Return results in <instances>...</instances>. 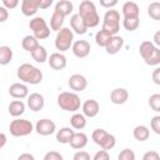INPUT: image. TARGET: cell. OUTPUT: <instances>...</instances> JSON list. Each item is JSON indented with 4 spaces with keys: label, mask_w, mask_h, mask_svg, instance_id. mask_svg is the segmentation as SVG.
Wrapping results in <instances>:
<instances>
[{
    "label": "cell",
    "mask_w": 160,
    "mask_h": 160,
    "mask_svg": "<svg viewBox=\"0 0 160 160\" xmlns=\"http://www.w3.org/2000/svg\"><path fill=\"white\" fill-rule=\"evenodd\" d=\"M16 75L20 79V81H22L25 84H30V85H38L42 81L41 70L31 64H28V62L21 64L18 68Z\"/></svg>",
    "instance_id": "1"
},
{
    "label": "cell",
    "mask_w": 160,
    "mask_h": 160,
    "mask_svg": "<svg viewBox=\"0 0 160 160\" xmlns=\"http://www.w3.org/2000/svg\"><path fill=\"white\" fill-rule=\"evenodd\" d=\"M79 14L82 16V19L85 20L86 25L89 29L91 28H96L100 22V16L98 14L96 6L92 1L90 0H82L79 5Z\"/></svg>",
    "instance_id": "2"
},
{
    "label": "cell",
    "mask_w": 160,
    "mask_h": 160,
    "mask_svg": "<svg viewBox=\"0 0 160 160\" xmlns=\"http://www.w3.org/2000/svg\"><path fill=\"white\" fill-rule=\"evenodd\" d=\"M58 105L65 111L76 112L82 104H81V100L76 92L62 91L58 95Z\"/></svg>",
    "instance_id": "3"
},
{
    "label": "cell",
    "mask_w": 160,
    "mask_h": 160,
    "mask_svg": "<svg viewBox=\"0 0 160 160\" xmlns=\"http://www.w3.org/2000/svg\"><path fill=\"white\" fill-rule=\"evenodd\" d=\"M9 130L10 134L15 138H21V136H26L30 135L34 130V125L30 120L26 119H20L16 118L15 120H12L9 125Z\"/></svg>",
    "instance_id": "4"
},
{
    "label": "cell",
    "mask_w": 160,
    "mask_h": 160,
    "mask_svg": "<svg viewBox=\"0 0 160 160\" xmlns=\"http://www.w3.org/2000/svg\"><path fill=\"white\" fill-rule=\"evenodd\" d=\"M74 44V31L70 28H62L56 32L55 36V48L60 52L68 51Z\"/></svg>",
    "instance_id": "5"
},
{
    "label": "cell",
    "mask_w": 160,
    "mask_h": 160,
    "mask_svg": "<svg viewBox=\"0 0 160 160\" xmlns=\"http://www.w3.org/2000/svg\"><path fill=\"white\" fill-rule=\"evenodd\" d=\"M29 26L32 30V35L36 36L39 40H44L50 36V28L48 26L45 19L41 16H34L30 20Z\"/></svg>",
    "instance_id": "6"
},
{
    "label": "cell",
    "mask_w": 160,
    "mask_h": 160,
    "mask_svg": "<svg viewBox=\"0 0 160 160\" xmlns=\"http://www.w3.org/2000/svg\"><path fill=\"white\" fill-rule=\"evenodd\" d=\"M102 29L116 35L120 29V14L116 10H108L102 19Z\"/></svg>",
    "instance_id": "7"
},
{
    "label": "cell",
    "mask_w": 160,
    "mask_h": 160,
    "mask_svg": "<svg viewBox=\"0 0 160 160\" xmlns=\"http://www.w3.org/2000/svg\"><path fill=\"white\" fill-rule=\"evenodd\" d=\"M35 130L41 136H49L56 130V124L50 119H40L35 124Z\"/></svg>",
    "instance_id": "8"
},
{
    "label": "cell",
    "mask_w": 160,
    "mask_h": 160,
    "mask_svg": "<svg viewBox=\"0 0 160 160\" xmlns=\"http://www.w3.org/2000/svg\"><path fill=\"white\" fill-rule=\"evenodd\" d=\"M68 85L71 90H74L75 92H81L86 89L88 86V80L84 75L81 74H72L69 80H68Z\"/></svg>",
    "instance_id": "9"
},
{
    "label": "cell",
    "mask_w": 160,
    "mask_h": 160,
    "mask_svg": "<svg viewBox=\"0 0 160 160\" xmlns=\"http://www.w3.org/2000/svg\"><path fill=\"white\" fill-rule=\"evenodd\" d=\"M71 50H72V54L76 58L82 59V58H86L90 54L91 46H90V42L86 41V40H76V41H74V44L71 46Z\"/></svg>",
    "instance_id": "10"
},
{
    "label": "cell",
    "mask_w": 160,
    "mask_h": 160,
    "mask_svg": "<svg viewBox=\"0 0 160 160\" xmlns=\"http://www.w3.org/2000/svg\"><path fill=\"white\" fill-rule=\"evenodd\" d=\"M70 26H71V30L75 34H79V35H84L88 31V29H89L86 22H85V20L82 19V16L79 12L71 15V18H70Z\"/></svg>",
    "instance_id": "11"
},
{
    "label": "cell",
    "mask_w": 160,
    "mask_h": 160,
    "mask_svg": "<svg viewBox=\"0 0 160 160\" xmlns=\"http://www.w3.org/2000/svg\"><path fill=\"white\" fill-rule=\"evenodd\" d=\"M48 64L51 69L54 70H62L66 68V64H68V60H66V56L62 54V52H52L49 59H48Z\"/></svg>",
    "instance_id": "12"
},
{
    "label": "cell",
    "mask_w": 160,
    "mask_h": 160,
    "mask_svg": "<svg viewBox=\"0 0 160 160\" xmlns=\"http://www.w3.org/2000/svg\"><path fill=\"white\" fill-rule=\"evenodd\" d=\"M41 6V0H22L21 1V12L25 16H34Z\"/></svg>",
    "instance_id": "13"
},
{
    "label": "cell",
    "mask_w": 160,
    "mask_h": 160,
    "mask_svg": "<svg viewBox=\"0 0 160 160\" xmlns=\"http://www.w3.org/2000/svg\"><path fill=\"white\" fill-rule=\"evenodd\" d=\"M9 95L14 99H24L29 96V89L22 82H14L9 88Z\"/></svg>",
    "instance_id": "14"
},
{
    "label": "cell",
    "mask_w": 160,
    "mask_h": 160,
    "mask_svg": "<svg viewBox=\"0 0 160 160\" xmlns=\"http://www.w3.org/2000/svg\"><path fill=\"white\" fill-rule=\"evenodd\" d=\"M81 110L86 118H95L100 111V105L96 100L89 99L81 105Z\"/></svg>",
    "instance_id": "15"
},
{
    "label": "cell",
    "mask_w": 160,
    "mask_h": 160,
    "mask_svg": "<svg viewBox=\"0 0 160 160\" xmlns=\"http://www.w3.org/2000/svg\"><path fill=\"white\" fill-rule=\"evenodd\" d=\"M45 105V99L41 94L39 92H32L28 96V106L30 108V110L32 111H40L42 110Z\"/></svg>",
    "instance_id": "16"
},
{
    "label": "cell",
    "mask_w": 160,
    "mask_h": 160,
    "mask_svg": "<svg viewBox=\"0 0 160 160\" xmlns=\"http://www.w3.org/2000/svg\"><path fill=\"white\" fill-rule=\"evenodd\" d=\"M128 99H129V92L124 88H116L110 94V101L115 105H122L128 101Z\"/></svg>",
    "instance_id": "17"
},
{
    "label": "cell",
    "mask_w": 160,
    "mask_h": 160,
    "mask_svg": "<svg viewBox=\"0 0 160 160\" xmlns=\"http://www.w3.org/2000/svg\"><path fill=\"white\" fill-rule=\"evenodd\" d=\"M122 46H124V39L121 36H119V35H112V38L110 39L109 44L105 46V50H106L108 54L115 55L122 49Z\"/></svg>",
    "instance_id": "18"
},
{
    "label": "cell",
    "mask_w": 160,
    "mask_h": 160,
    "mask_svg": "<svg viewBox=\"0 0 160 160\" xmlns=\"http://www.w3.org/2000/svg\"><path fill=\"white\" fill-rule=\"evenodd\" d=\"M124 18H139L140 15V8L135 1H126L122 5L121 9Z\"/></svg>",
    "instance_id": "19"
},
{
    "label": "cell",
    "mask_w": 160,
    "mask_h": 160,
    "mask_svg": "<svg viewBox=\"0 0 160 160\" xmlns=\"http://www.w3.org/2000/svg\"><path fill=\"white\" fill-rule=\"evenodd\" d=\"M88 135L79 131V132H74L72 135V139L70 141V146L72 149H76V150H80V149H84L86 145H88Z\"/></svg>",
    "instance_id": "20"
},
{
    "label": "cell",
    "mask_w": 160,
    "mask_h": 160,
    "mask_svg": "<svg viewBox=\"0 0 160 160\" xmlns=\"http://www.w3.org/2000/svg\"><path fill=\"white\" fill-rule=\"evenodd\" d=\"M74 132L75 131L71 128H68V126L61 128L56 132V140H58V142H60V144H70Z\"/></svg>",
    "instance_id": "21"
},
{
    "label": "cell",
    "mask_w": 160,
    "mask_h": 160,
    "mask_svg": "<svg viewBox=\"0 0 160 160\" xmlns=\"http://www.w3.org/2000/svg\"><path fill=\"white\" fill-rule=\"evenodd\" d=\"M39 45H40L39 44V39L36 36H34V35H26L21 40V46L28 52H32Z\"/></svg>",
    "instance_id": "22"
},
{
    "label": "cell",
    "mask_w": 160,
    "mask_h": 160,
    "mask_svg": "<svg viewBox=\"0 0 160 160\" xmlns=\"http://www.w3.org/2000/svg\"><path fill=\"white\" fill-rule=\"evenodd\" d=\"M9 114L14 118H19L21 116L24 112H25V104L19 99V100H12L10 104H9Z\"/></svg>",
    "instance_id": "23"
},
{
    "label": "cell",
    "mask_w": 160,
    "mask_h": 160,
    "mask_svg": "<svg viewBox=\"0 0 160 160\" xmlns=\"http://www.w3.org/2000/svg\"><path fill=\"white\" fill-rule=\"evenodd\" d=\"M72 10H74V5H72V2L69 1V0H60V1H58L56 5H55V11L60 12V14L64 15L65 18H66L68 15H70V14L72 12Z\"/></svg>",
    "instance_id": "24"
},
{
    "label": "cell",
    "mask_w": 160,
    "mask_h": 160,
    "mask_svg": "<svg viewBox=\"0 0 160 160\" xmlns=\"http://www.w3.org/2000/svg\"><path fill=\"white\" fill-rule=\"evenodd\" d=\"M132 135H134V138H135L138 141H141V142H142V141H146V140L149 139V136H150V130H149V128L145 126V125H138V126L134 128Z\"/></svg>",
    "instance_id": "25"
},
{
    "label": "cell",
    "mask_w": 160,
    "mask_h": 160,
    "mask_svg": "<svg viewBox=\"0 0 160 160\" xmlns=\"http://www.w3.org/2000/svg\"><path fill=\"white\" fill-rule=\"evenodd\" d=\"M64 19H65L64 15H61L60 12H58V11L54 10V12H52V15L50 18V29L54 30V31H56V32L59 30H61L62 29V25H64Z\"/></svg>",
    "instance_id": "26"
},
{
    "label": "cell",
    "mask_w": 160,
    "mask_h": 160,
    "mask_svg": "<svg viewBox=\"0 0 160 160\" xmlns=\"http://www.w3.org/2000/svg\"><path fill=\"white\" fill-rule=\"evenodd\" d=\"M70 125L72 129L75 130H81L86 126V116L84 114H79L75 112L71 118H70Z\"/></svg>",
    "instance_id": "27"
},
{
    "label": "cell",
    "mask_w": 160,
    "mask_h": 160,
    "mask_svg": "<svg viewBox=\"0 0 160 160\" xmlns=\"http://www.w3.org/2000/svg\"><path fill=\"white\" fill-rule=\"evenodd\" d=\"M111 38H112V35H111L109 31H106V30H104V29L101 28V30H99V31L95 34V42H96L99 46L105 48V46L109 44V41H110Z\"/></svg>",
    "instance_id": "28"
},
{
    "label": "cell",
    "mask_w": 160,
    "mask_h": 160,
    "mask_svg": "<svg viewBox=\"0 0 160 160\" xmlns=\"http://www.w3.org/2000/svg\"><path fill=\"white\" fill-rule=\"evenodd\" d=\"M30 54H31V58H32L36 62H40V64L48 61V59H49L48 51H46V49H45L42 45H39V46H38L32 52H30Z\"/></svg>",
    "instance_id": "29"
},
{
    "label": "cell",
    "mask_w": 160,
    "mask_h": 160,
    "mask_svg": "<svg viewBox=\"0 0 160 160\" xmlns=\"http://www.w3.org/2000/svg\"><path fill=\"white\" fill-rule=\"evenodd\" d=\"M156 48V45L154 44V41H149V40H145V41H142L141 44H140V46H139V52H140V56L142 58V60L146 58V56H149L151 52H152V50Z\"/></svg>",
    "instance_id": "30"
},
{
    "label": "cell",
    "mask_w": 160,
    "mask_h": 160,
    "mask_svg": "<svg viewBox=\"0 0 160 160\" xmlns=\"http://www.w3.org/2000/svg\"><path fill=\"white\" fill-rule=\"evenodd\" d=\"M12 60V50L10 46L2 45L0 46V64L1 65H8Z\"/></svg>",
    "instance_id": "31"
},
{
    "label": "cell",
    "mask_w": 160,
    "mask_h": 160,
    "mask_svg": "<svg viewBox=\"0 0 160 160\" xmlns=\"http://www.w3.org/2000/svg\"><path fill=\"white\" fill-rule=\"evenodd\" d=\"M144 61H145L146 65L158 66V65L160 64V48L156 46V48L152 50V52H151L149 56H146V58L144 59Z\"/></svg>",
    "instance_id": "32"
},
{
    "label": "cell",
    "mask_w": 160,
    "mask_h": 160,
    "mask_svg": "<svg viewBox=\"0 0 160 160\" xmlns=\"http://www.w3.org/2000/svg\"><path fill=\"white\" fill-rule=\"evenodd\" d=\"M140 25L139 18H124L122 19V26L128 31H135Z\"/></svg>",
    "instance_id": "33"
},
{
    "label": "cell",
    "mask_w": 160,
    "mask_h": 160,
    "mask_svg": "<svg viewBox=\"0 0 160 160\" xmlns=\"http://www.w3.org/2000/svg\"><path fill=\"white\" fill-rule=\"evenodd\" d=\"M116 144V138L112 135V134H109L106 132V135L104 136V139L101 140V142L99 144V146L101 149H105V150H111Z\"/></svg>",
    "instance_id": "34"
},
{
    "label": "cell",
    "mask_w": 160,
    "mask_h": 160,
    "mask_svg": "<svg viewBox=\"0 0 160 160\" xmlns=\"http://www.w3.org/2000/svg\"><path fill=\"white\" fill-rule=\"evenodd\" d=\"M148 15L152 20H160V2H150V5L148 6Z\"/></svg>",
    "instance_id": "35"
},
{
    "label": "cell",
    "mask_w": 160,
    "mask_h": 160,
    "mask_svg": "<svg viewBox=\"0 0 160 160\" xmlns=\"http://www.w3.org/2000/svg\"><path fill=\"white\" fill-rule=\"evenodd\" d=\"M149 106L156 111L160 112V94H152L149 98Z\"/></svg>",
    "instance_id": "36"
},
{
    "label": "cell",
    "mask_w": 160,
    "mask_h": 160,
    "mask_svg": "<svg viewBox=\"0 0 160 160\" xmlns=\"http://www.w3.org/2000/svg\"><path fill=\"white\" fill-rule=\"evenodd\" d=\"M106 130H104V129H95L94 131H92V134H91V139H92V141L96 144V145H99L100 142H101V140L104 139V136L106 135Z\"/></svg>",
    "instance_id": "37"
},
{
    "label": "cell",
    "mask_w": 160,
    "mask_h": 160,
    "mask_svg": "<svg viewBox=\"0 0 160 160\" xmlns=\"http://www.w3.org/2000/svg\"><path fill=\"white\" fill-rule=\"evenodd\" d=\"M119 160H135V152L131 149H124L118 155Z\"/></svg>",
    "instance_id": "38"
},
{
    "label": "cell",
    "mask_w": 160,
    "mask_h": 160,
    "mask_svg": "<svg viewBox=\"0 0 160 160\" xmlns=\"http://www.w3.org/2000/svg\"><path fill=\"white\" fill-rule=\"evenodd\" d=\"M150 126H151V130H152L155 134L160 135V115H155V116L151 118V120H150Z\"/></svg>",
    "instance_id": "39"
},
{
    "label": "cell",
    "mask_w": 160,
    "mask_h": 160,
    "mask_svg": "<svg viewBox=\"0 0 160 160\" xmlns=\"http://www.w3.org/2000/svg\"><path fill=\"white\" fill-rule=\"evenodd\" d=\"M44 160H62V155L58 151H49L44 155Z\"/></svg>",
    "instance_id": "40"
},
{
    "label": "cell",
    "mask_w": 160,
    "mask_h": 160,
    "mask_svg": "<svg viewBox=\"0 0 160 160\" xmlns=\"http://www.w3.org/2000/svg\"><path fill=\"white\" fill-rule=\"evenodd\" d=\"M92 159H94V160H109V159H110V155H109L108 150L102 149V150H99V151L94 155Z\"/></svg>",
    "instance_id": "41"
},
{
    "label": "cell",
    "mask_w": 160,
    "mask_h": 160,
    "mask_svg": "<svg viewBox=\"0 0 160 160\" xmlns=\"http://www.w3.org/2000/svg\"><path fill=\"white\" fill-rule=\"evenodd\" d=\"M72 159L74 160H90V154L84 151V150H79L78 152L74 154Z\"/></svg>",
    "instance_id": "42"
},
{
    "label": "cell",
    "mask_w": 160,
    "mask_h": 160,
    "mask_svg": "<svg viewBox=\"0 0 160 160\" xmlns=\"http://www.w3.org/2000/svg\"><path fill=\"white\" fill-rule=\"evenodd\" d=\"M160 159V154L151 150V151H148L142 155V160H159Z\"/></svg>",
    "instance_id": "43"
},
{
    "label": "cell",
    "mask_w": 160,
    "mask_h": 160,
    "mask_svg": "<svg viewBox=\"0 0 160 160\" xmlns=\"http://www.w3.org/2000/svg\"><path fill=\"white\" fill-rule=\"evenodd\" d=\"M1 1H2V5L9 10L15 9L20 2V0H1Z\"/></svg>",
    "instance_id": "44"
},
{
    "label": "cell",
    "mask_w": 160,
    "mask_h": 160,
    "mask_svg": "<svg viewBox=\"0 0 160 160\" xmlns=\"http://www.w3.org/2000/svg\"><path fill=\"white\" fill-rule=\"evenodd\" d=\"M99 1H100V5L106 9H112L119 2V0H99Z\"/></svg>",
    "instance_id": "45"
},
{
    "label": "cell",
    "mask_w": 160,
    "mask_h": 160,
    "mask_svg": "<svg viewBox=\"0 0 160 160\" xmlns=\"http://www.w3.org/2000/svg\"><path fill=\"white\" fill-rule=\"evenodd\" d=\"M151 79H152V82L156 84V85H160V66L155 68L152 74H151Z\"/></svg>",
    "instance_id": "46"
},
{
    "label": "cell",
    "mask_w": 160,
    "mask_h": 160,
    "mask_svg": "<svg viewBox=\"0 0 160 160\" xmlns=\"http://www.w3.org/2000/svg\"><path fill=\"white\" fill-rule=\"evenodd\" d=\"M9 18V12H8V9L2 5L0 6V22H5Z\"/></svg>",
    "instance_id": "47"
},
{
    "label": "cell",
    "mask_w": 160,
    "mask_h": 160,
    "mask_svg": "<svg viewBox=\"0 0 160 160\" xmlns=\"http://www.w3.org/2000/svg\"><path fill=\"white\" fill-rule=\"evenodd\" d=\"M34 155L29 154V152H24V154H20L18 156V160H34Z\"/></svg>",
    "instance_id": "48"
},
{
    "label": "cell",
    "mask_w": 160,
    "mask_h": 160,
    "mask_svg": "<svg viewBox=\"0 0 160 160\" xmlns=\"http://www.w3.org/2000/svg\"><path fill=\"white\" fill-rule=\"evenodd\" d=\"M52 2H54V0H41V6H40V9H41V10H45V9L50 8V6L52 5Z\"/></svg>",
    "instance_id": "49"
},
{
    "label": "cell",
    "mask_w": 160,
    "mask_h": 160,
    "mask_svg": "<svg viewBox=\"0 0 160 160\" xmlns=\"http://www.w3.org/2000/svg\"><path fill=\"white\" fill-rule=\"evenodd\" d=\"M152 40H154V44H155L158 48H160V30H158V31L154 34Z\"/></svg>",
    "instance_id": "50"
},
{
    "label": "cell",
    "mask_w": 160,
    "mask_h": 160,
    "mask_svg": "<svg viewBox=\"0 0 160 160\" xmlns=\"http://www.w3.org/2000/svg\"><path fill=\"white\" fill-rule=\"evenodd\" d=\"M5 144H6V135L4 132H1L0 134V149H2L5 146Z\"/></svg>",
    "instance_id": "51"
},
{
    "label": "cell",
    "mask_w": 160,
    "mask_h": 160,
    "mask_svg": "<svg viewBox=\"0 0 160 160\" xmlns=\"http://www.w3.org/2000/svg\"><path fill=\"white\" fill-rule=\"evenodd\" d=\"M138 1H139V0H138Z\"/></svg>",
    "instance_id": "52"
}]
</instances>
